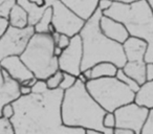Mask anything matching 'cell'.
<instances>
[{
  "mask_svg": "<svg viewBox=\"0 0 153 134\" xmlns=\"http://www.w3.org/2000/svg\"><path fill=\"white\" fill-rule=\"evenodd\" d=\"M117 67L109 62H102L90 68L91 70V80L102 79V78H112L115 77Z\"/></svg>",
  "mask_w": 153,
  "mask_h": 134,
  "instance_id": "obj_20",
  "label": "cell"
},
{
  "mask_svg": "<svg viewBox=\"0 0 153 134\" xmlns=\"http://www.w3.org/2000/svg\"><path fill=\"white\" fill-rule=\"evenodd\" d=\"M82 59H83L82 40L79 35H76L74 37L70 38L68 47H66L62 51L61 56L58 58L59 70L78 77L81 73Z\"/></svg>",
  "mask_w": 153,
  "mask_h": 134,
  "instance_id": "obj_10",
  "label": "cell"
},
{
  "mask_svg": "<svg viewBox=\"0 0 153 134\" xmlns=\"http://www.w3.org/2000/svg\"><path fill=\"white\" fill-rule=\"evenodd\" d=\"M20 94L21 96H30L32 93V88L30 87H27V86H23V85H20Z\"/></svg>",
  "mask_w": 153,
  "mask_h": 134,
  "instance_id": "obj_36",
  "label": "cell"
},
{
  "mask_svg": "<svg viewBox=\"0 0 153 134\" xmlns=\"http://www.w3.org/2000/svg\"><path fill=\"white\" fill-rule=\"evenodd\" d=\"M0 134H15L11 121L0 117Z\"/></svg>",
  "mask_w": 153,
  "mask_h": 134,
  "instance_id": "obj_26",
  "label": "cell"
},
{
  "mask_svg": "<svg viewBox=\"0 0 153 134\" xmlns=\"http://www.w3.org/2000/svg\"><path fill=\"white\" fill-rule=\"evenodd\" d=\"M16 3L26 12L28 18V26H33V27L38 23L39 20L42 17L43 13L47 9L45 5L39 7V5L28 1V0H16Z\"/></svg>",
  "mask_w": 153,
  "mask_h": 134,
  "instance_id": "obj_17",
  "label": "cell"
},
{
  "mask_svg": "<svg viewBox=\"0 0 153 134\" xmlns=\"http://www.w3.org/2000/svg\"><path fill=\"white\" fill-rule=\"evenodd\" d=\"M37 82V79L36 78H33V79H30V80H26V81H24L22 84H20V85H23V86H27V87H30L32 88L33 86L35 85V83Z\"/></svg>",
  "mask_w": 153,
  "mask_h": 134,
  "instance_id": "obj_37",
  "label": "cell"
},
{
  "mask_svg": "<svg viewBox=\"0 0 153 134\" xmlns=\"http://www.w3.org/2000/svg\"><path fill=\"white\" fill-rule=\"evenodd\" d=\"M147 2H148L151 12H152V14H153V0H147Z\"/></svg>",
  "mask_w": 153,
  "mask_h": 134,
  "instance_id": "obj_43",
  "label": "cell"
},
{
  "mask_svg": "<svg viewBox=\"0 0 153 134\" xmlns=\"http://www.w3.org/2000/svg\"><path fill=\"white\" fill-rule=\"evenodd\" d=\"M122 45H123L126 62H145L144 58L148 46L147 42L142 39L129 37Z\"/></svg>",
  "mask_w": 153,
  "mask_h": 134,
  "instance_id": "obj_15",
  "label": "cell"
},
{
  "mask_svg": "<svg viewBox=\"0 0 153 134\" xmlns=\"http://www.w3.org/2000/svg\"><path fill=\"white\" fill-rule=\"evenodd\" d=\"M76 77L72 75H69V73H63V79H62V82L59 86V89L63 90V91H66L69 88H71L72 86L76 84Z\"/></svg>",
  "mask_w": 153,
  "mask_h": 134,
  "instance_id": "obj_25",
  "label": "cell"
},
{
  "mask_svg": "<svg viewBox=\"0 0 153 134\" xmlns=\"http://www.w3.org/2000/svg\"><path fill=\"white\" fill-rule=\"evenodd\" d=\"M7 21H9L10 26H13L16 28H24L28 26L27 14L17 3L12 7L9 17H7Z\"/></svg>",
  "mask_w": 153,
  "mask_h": 134,
  "instance_id": "obj_19",
  "label": "cell"
},
{
  "mask_svg": "<svg viewBox=\"0 0 153 134\" xmlns=\"http://www.w3.org/2000/svg\"><path fill=\"white\" fill-rule=\"evenodd\" d=\"M28 1H30V2L39 5V7H43V5H45L44 4V0H28Z\"/></svg>",
  "mask_w": 153,
  "mask_h": 134,
  "instance_id": "obj_42",
  "label": "cell"
},
{
  "mask_svg": "<svg viewBox=\"0 0 153 134\" xmlns=\"http://www.w3.org/2000/svg\"><path fill=\"white\" fill-rule=\"evenodd\" d=\"M34 34L35 30L33 26L16 28L9 25L7 30L0 37V62L5 58L13 56L20 57Z\"/></svg>",
  "mask_w": 153,
  "mask_h": 134,
  "instance_id": "obj_8",
  "label": "cell"
},
{
  "mask_svg": "<svg viewBox=\"0 0 153 134\" xmlns=\"http://www.w3.org/2000/svg\"><path fill=\"white\" fill-rule=\"evenodd\" d=\"M0 66L9 73L12 79L15 80L19 84H22L26 80L35 78L34 75L30 71V69L25 66V64L21 61L20 57H17V56L3 59L0 62Z\"/></svg>",
  "mask_w": 153,
  "mask_h": 134,
  "instance_id": "obj_12",
  "label": "cell"
},
{
  "mask_svg": "<svg viewBox=\"0 0 153 134\" xmlns=\"http://www.w3.org/2000/svg\"><path fill=\"white\" fill-rule=\"evenodd\" d=\"M85 134H104L102 131H98V130H92V129H87L85 130Z\"/></svg>",
  "mask_w": 153,
  "mask_h": 134,
  "instance_id": "obj_41",
  "label": "cell"
},
{
  "mask_svg": "<svg viewBox=\"0 0 153 134\" xmlns=\"http://www.w3.org/2000/svg\"><path fill=\"white\" fill-rule=\"evenodd\" d=\"M7 27H9V21H7V19L0 18V37L2 36L3 33L7 30Z\"/></svg>",
  "mask_w": 153,
  "mask_h": 134,
  "instance_id": "obj_34",
  "label": "cell"
},
{
  "mask_svg": "<svg viewBox=\"0 0 153 134\" xmlns=\"http://www.w3.org/2000/svg\"><path fill=\"white\" fill-rule=\"evenodd\" d=\"M48 90L46 85V82L43 80H37L35 85L32 87V93L33 94H42Z\"/></svg>",
  "mask_w": 153,
  "mask_h": 134,
  "instance_id": "obj_29",
  "label": "cell"
},
{
  "mask_svg": "<svg viewBox=\"0 0 153 134\" xmlns=\"http://www.w3.org/2000/svg\"><path fill=\"white\" fill-rule=\"evenodd\" d=\"M112 2H119V3H126V4H129V3L135 2L138 0H111Z\"/></svg>",
  "mask_w": 153,
  "mask_h": 134,
  "instance_id": "obj_38",
  "label": "cell"
},
{
  "mask_svg": "<svg viewBox=\"0 0 153 134\" xmlns=\"http://www.w3.org/2000/svg\"><path fill=\"white\" fill-rule=\"evenodd\" d=\"M63 93L61 89L47 90L42 94L21 96L12 103L15 113L10 121L15 134H85V129L62 123Z\"/></svg>",
  "mask_w": 153,
  "mask_h": 134,
  "instance_id": "obj_1",
  "label": "cell"
},
{
  "mask_svg": "<svg viewBox=\"0 0 153 134\" xmlns=\"http://www.w3.org/2000/svg\"><path fill=\"white\" fill-rule=\"evenodd\" d=\"M103 126H104L105 129H114L115 128V124H117V121H115V116L113 112H106L104 114V117H103Z\"/></svg>",
  "mask_w": 153,
  "mask_h": 134,
  "instance_id": "obj_27",
  "label": "cell"
},
{
  "mask_svg": "<svg viewBox=\"0 0 153 134\" xmlns=\"http://www.w3.org/2000/svg\"><path fill=\"white\" fill-rule=\"evenodd\" d=\"M104 134H113V129H106L104 131Z\"/></svg>",
  "mask_w": 153,
  "mask_h": 134,
  "instance_id": "obj_44",
  "label": "cell"
},
{
  "mask_svg": "<svg viewBox=\"0 0 153 134\" xmlns=\"http://www.w3.org/2000/svg\"><path fill=\"white\" fill-rule=\"evenodd\" d=\"M115 128H124L134 131L135 134H140L146 119L149 114V109L137 105L136 103H130L114 111Z\"/></svg>",
  "mask_w": 153,
  "mask_h": 134,
  "instance_id": "obj_9",
  "label": "cell"
},
{
  "mask_svg": "<svg viewBox=\"0 0 153 134\" xmlns=\"http://www.w3.org/2000/svg\"><path fill=\"white\" fill-rule=\"evenodd\" d=\"M51 17H53V11L51 7H47L39 22L34 26L35 33L36 34H49V27L51 26Z\"/></svg>",
  "mask_w": 153,
  "mask_h": 134,
  "instance_id": "obj_21",
  "label": "cell"
},
{
  "mask_svg": "<svg viewBox=\"0 0 153 134\" xmlns=\"http://www.w3.org/2000/svg\"><path fill=\"white\" fill-rule=\"evenodd\" d=\"M113 134H135L134 131L130 129H124V128H114Z\"/></svg>",
  "mask_w": 153,
  "mask_h": 134,
  "instance_id": "obj_35",
  "label": "cell"
},
{
  "mask_svg": "<svg viewBox=\"0 0 153 134\" xmlns=\"http://www.w3.org/2000/svg\"><path fill=\"white\" fill-rule=\"evenodd\" d=\"M63 79V73L61 70L56 71L53 75H51L48 79L46 80V85L48 90H55V89H59V86L62 82Z\"/></svg>",
  "mask_w": 153,
  "mask_h": 134,
  "instance_id": "obj_23",
  "label": "cell"
},
{
  "mask_svg": "<svg viewBox=\"0 0 153 134\" xmlns=\"http://www.w3.org/2000/svg\"><path fill=\"white\" fill-rule=\"evenodd\" d=\"M112 1L111 0H99L98 2V10L101 11L102 13L106 12L107 10H109L112 5Z\"/></svg>",
  "mask_w": 153,
  "mask_h": 134,
  "instance_id": "obj_32",
  "label": "cell"
},
{
  "mask_svg": "<svg viewBox=\"0 0 153 134\" xmlns=\"http://www.w3.org/2000/svg\"><path fill=\"white\" fill-rule=\"evenodd\" d=\"M102 14L121 22L130 37L147 42L144 61L146 64H153V14L147 0H138L129 4L113 2L110 9Z\"/></svg>",
  "mask_w": 153,
  "mask_h": 134,
  "instance_id": "obj_4",
  "label": "cell"
},
{
  "mask_svg": "<svg viewBox=\"0 0 153 134\" xmlns=\"http://www.w3.org/2000/svg\"><path fill=\"white\" fill-rule=\"evenodd\" d=\"M62 51H63V49H61L60 47H58V46H55V49H53V55H55L57 58H59L60 56H61Z\"/></svg>",
  "mask_w": 153,
  "mask_h": 134,
  "instance_id": "obj_39",
  "label": "cell"
},
{
  "mask_svg": "<svg viewBox=\"0 0 153 134\" xmlns=\"http://www.w3.org/2000/svg\"><path fill=\"white\" fill-rule=\"evenodd\" d=\"M140 134H153V109H149L148 117H147Z\"/></svg>",
  "mask_w": 153,
  "mask_h": 134,
  "instance_id": "obj_28",
  "label": "cell"
},
{
  "mask_svg": "<svg viewBox=\"0 0 153 134\" xmlns=\"http://www.w3.org/2000/svg\"><path fill=\"white\" fill-rule=\"evenodd\" d=\"M100 30L105 37L120 44H123L130 37L129 33L121 22L104 15H102L100 19Z\"/></svg>",
  "mask_w": 153,
  "mask_h": 134,
  "instance_id": "obj_13",
  "label": "cell"
},
{
  "mask_svg": "<svg viewBox=\"0 0 153 134\" xmlns=\"http://www.w3.org/2000/svg\"><path fill=\"white\" fill-rule=\"evenodd\" d=\"M85 86L91 98L106 112H114L135 100V93L115 77L90 80Z\"/></svg>",
  "mask_w": 153,
  "mask_h": 134,
  "instance_id": "obj_6",
  "label": "cell"
},
{
  "mask_svg": "<svg viewBox=\"0 0 153 134\" xmlns=\"http://www.w3.org/2000/svg\"><path fill=\"white\" fill-rule=\"evenodd\" d=\"M134 103L148 109H153V81L146 82L135 93Z\"/></svg>",
  "mask_w": 153,
  "mask_h": 134,
  "instance_id": "obj_18",
  "label": "cell"
},
{
  "mask_svg": "<svg viewBox=\"0 0 153 134\" xmlns=\"http://www.w3.org/2000/svg\"><path fill=\"white\" fill-rule=\"evenodd\" d=\"M16 4V0H0V18L7 19L12 7Z\"/></svg>",
  "mask_w": 153,
  "mask_h": 134,
  "instance_id": "obj_24",
  "label": "cell"
},
{
  "mask_svg": "<svg viewBox=\"0 0 153 134\" xmlns=\"http://www.w3.org/2000/svg\"><path fill=\"white\" fill-rule=\"evenodd\" d=\"M44 4L53 11L51 25L55 32L66 35L70 38L79 35L85 24L84 20L74 15L60 0H44Z\"/></svg>",
  "mask_w": 153,
  "mask_h": 134,
  "instance_id": "obj_7",
  "label": "cell"
},
{
  "mask_svg": "<svg viewBox=\"0 0 153 134\" xmlns=\"http://www.w3.org/2000/svg\"><path fill=\"white\" fill-rule=\"evenodd\" d=\"M102 15V12L98 10L90 19L85 21L79 33L83 46L81 73L102 62L112 63L117 68H123L126 64L123 45L108 39L101 32L100 19Z\"/></svg>",
  "mask_w": 153,
  "mask_h": 134,
  "instance_id": "obj_3",
  "label": "cell"
},
{
  "mask_svg": "<svg viewBox=\"0 0 153 134\" xmlns=\"http://www.w3.org/2000/svg\"><path fill=\"white\" fill-rule=\"evenodd\" d=\"M60 1L74 15L84 21L90 19L98 11L99 0H60Z\"/></svg>",
  "mask_w": 153,
  "mask_h": 134,
  "instance_id": "obj_14",
  "label": "cell"
},
{
  "mask_svg": "<svg viewBox=\"0 0 153 134\" xmlns=\"http://www.w3.org/2000/svg\"><path fill=\"white\" fill-rule=\"evenodd\" d=\"M20 84L13 80L10 75L0 66V117L1 110L7 104H12L21 96Z\"/></svg>",
  "mask_w": 153,
  "mask_h": 134,
  "instance_id": "obj_11",
  "label": "cell"
},
{
  "mask_svg": "<svg viewBox=\"0 0 153 134\" xmlns=\"http://www.w3.org/2000/svg\"><path fill=\"white\" fill-rule=\"evenodd\" d=\"M70 43V37L66 36V35H62L60 34L59 36V40H58V42L56 43V46L60 47L61 49H65L66 47H68V45H69Z\"/></svg>",
  "mask_w": 153,
  "mask_h": 134,
  "instance_id": "obj_31",
  "label": "cell"
},
{
  "mask_svg": "<svg viewBox=\"0 0 153 134\" xmlns=\"http://www.w3.org/2000/svg\"><path fill=\"white\" fill-rule=\"evenodd\" d=\"M14 113H15V111H14L13 105L7 104V105H5L2 108V110H1V117L7 118V119H11L12 117L14 116Z\"/></svg>",
  "mask_w": 153,
  "mask_h": 134,
  "instance_id": "obj_30",
  "label": "cell"
},
{
  "mask_svg": "<svg viewBox=\"0 0 153 134\" xmlns=\"http://www.w3.org/2000/svg\"><path fill=\"white\" fill-rule=\"evenodd\" d=\"M122 70L126 76L133 79L140 86L146 83V63L145 62H126Z\"/></svg>",
  "mask_w": 153,
  "mask_h": 134,
  "instance_id": "obj_16",
  "label": "cell"
},
{
  "mask_svg": "<svg viewBox=\"0 0 153 134\" xmlns=\"http://www.w3.org/2000/svg\"><path fill=\"white\" fill-rule=\"evenodd\" d=\"M115 78H117L119 81H121L122 83H124L126 86H127L129 89H131L132 91L134 92V93H136V92L140 90V86L138 85L137 83H136L135 81H134L133 79H131V78H129L128 76H126L125 73H124V71L122 70V68H119L117 71V75H115Z\"/></svg>",
  "mask_w": 153,
  "mask_h": 134,
  "instance_id": "obj_22",
  "label": "cell"
},
{
  "mask_svg": "<svg viewBox=\"0 0 153 134\" xmlns=\"http://www.w3.org/2000/svg\"><path fill=\"white\" fill-rule=\"evenodd\" d=\"M82 73L85 76V78L88 80V81H90V80H91V70H90V69H87V70L82 71Z\"/></svg>",
  "mask_w": 153,
  "mask_h": 134,
  "instance_id": "obj_40",
  "label": "cell"
},
{
  "mask_svg": "<svg viewBox=\"0 0 153 134\" xmlns=\"http://www.w3.org/2000/svg\"><path fill=\"white\" fill-rule=\"evenodd\" d=\"M106 111L91 98L84 83L76 79L71 88L64 91L61 104L62 123L66 127L104 131L103 117Z\"/></svg>",
  "mask_w": 153,
  "mask_h": 134,
  "instance_id": "obj_2",
  "label": "cell"
},
{
  "mask_svg": "<svg viewBox=\"0 0 153 134\" xmlns=\"http://www.w3.org/2000/svg\"><path fill=\"white\" fill-rule=\"evenodd\" d=\"M55 42L51 34H36L20 56L21 61L37 80L46 81L59 70L58 58L53 55Z\"/></svg>",
  "mask_w": 153,
  "mask_h": 134,
  "instance_id": "obj_5",
  "label": "cell"
},
{
  "mask_svg": "<svg viewBox=\"0 0 153 134\" xmlns=\"http://www.w3.org/2000/svg\"><path fill=\"white\" fill-rule=\"evenodd\" d=\"M153 81V64H146V82Z\"/></svg>",
  "mask_w": 153,
  "mask_h": 134,
  "instance_id": "obj_33",
  "label": "cell"
}]
</instances>
